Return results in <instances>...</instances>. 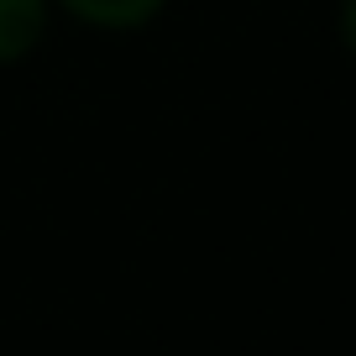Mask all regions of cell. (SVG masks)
<instances>
[{"label":"cell","instance_id":"1","mask_svg":"<svg viewBox=\"0 0 356 356\" xmlns=\"http://www.w3.org/2000/svg\"><path fill=\"white\" fill-rule=\"evenodd\" d=\"M47 6H63L74 22L100 26V32H136L163 16L168 0H47Z\"/></svg>","mask_w":356,"mask_h":356},{"label":"cell","instance_id":"2","mask_svg":"<svg viewBox=\"0 0 356 356\" xmlns=\"http://www.w3.org/2000/svg\"><path fill=\"white\" fill-rule=\"evenodd\" d=\"M47 32V0H0V63L26 58Z\"/></svg>","mask_w":356,"mask_h":356},{"label":"cell","instance_id":"3","mask_svg":"<svg viewBox=\"0 0 356 356\" xmlns=\"http://www.w3.org/2000/svg\"><path fill=\"white\" fill-rule=\"evenodd\" d=\"M341 42L356 58V0H341Z\"/></svg>","mask_w":356,"mask_h":356}]
</instances>
